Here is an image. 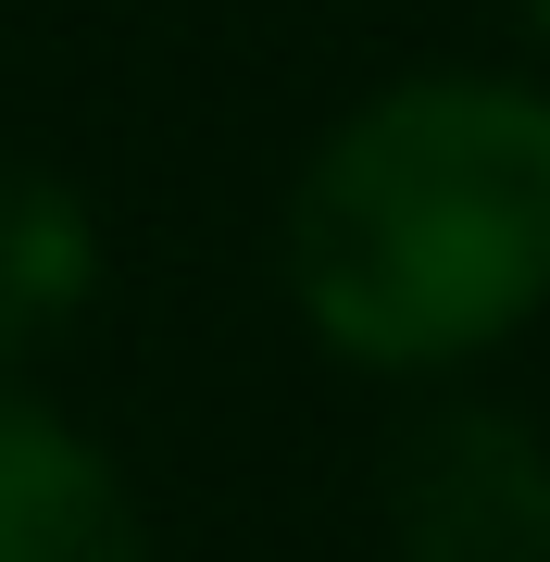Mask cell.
I'll use <instances>...</instances> for the list:
<instances>
[{"label": "cell", "mask_w": 550, "mask_h": 562, "mask_svg": "<svg viewBox=\"0 0 550 562\" xmlns=\"http://www.w3.org/2000/svg\"><path fill=\"white\" fill-rule=\"evenodd\" d=\"M301 338L375 387H450L550 313V88L413 63L301 150L276 201Z\"/></svg>", "instance_id": "1"}, {"label": "cell", "mask_w": 550, "mask_h": 562, "mask_svg": "<svg viewBox=\"0 0 550 562\" xmlns=\"http://www.w3.org/2000/svg\"><path fill=\"white\" fill-rule=\"evenodd\" d=\"M388 562H550V425L450 375L375 462Z\"/></svg>", "instance_id": "2"}, {"label": "cell", "mask_w": 550, "mask_h": 562, "mask_svg": "<svg viewBox=\"0 0 550 562\" xmlns=\"http://www.w3.org/2000/svg\"><path fill=\"white\" fill-rule=\"evenodd\" d=\"M0 562H150V501L125 450L38 362H0Z\"/></svg>", "instance_id": "3"}, {"label": "cell", "mask_w": 550, "mask_h": 562, "mask_svg": "<svg viewBox=\"0 0 550 562\" xmlns=\"http://www.w3.org/2000/svg\"><path fill=\"white\" fill-rule=\"evenodd\" d=\"M101 276H113L101 201H88L76 176H50V162L0 150V362L63 350L101 313Z\"/></svg>", "instance_id": "4"}, {"label": "cell", "mask_w": 550, "mask_h": 562, "mask_svg": "<svg viewBox=\"0 0 550 562\" xmlns=\"http://www.w3.org/2000/svg\"><path fill=\"white\" fill-rule=\"evenodd\" d=\"M513 13H526V38H538V50H550V0H513Z\"/></svg>", "instance_id": "5"}]
</instances>
